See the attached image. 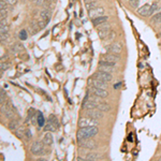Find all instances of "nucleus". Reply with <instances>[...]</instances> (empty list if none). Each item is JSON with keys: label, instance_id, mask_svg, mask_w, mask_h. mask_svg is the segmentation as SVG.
Segmentation results:
<instances>
[{"label": "nucleus", "instance_id": "obj_33", "mask_svg": "<svg viewBox=\"0 0 161 161\" xmlns=\"http://www.w3.org/2000/svg\"><path fill=\"white\" fill-rule=\"evenodd\" d=\"M115 38H116V35H115V32L111 31V33L108 35V37H107L105 40H107L108 42H113V41L115 40Z\"/></svg>", "mask_w": 161, "mask_h": 161}, {"label": "nucleus", "instance_id": "obj_37", "mask_svg": "<svg viewBox=\"0 0 161 161\" xmlns=\"http://www.w3.org/2000/svg\"><path fill=\"white\" fill-rule=\"evenodd\" d=\"M38 24H39V26H40V28L41 29H43V28H45V26H46V25H47V24H46V23L44 22V21H43V19H39V21H38Z\"/></svg>", "mask_w": 161, "mask_h": 161}, {"label": "nucleus", "instance_id": "obj_15", "mask_svg": "<svg viewBox=\"0 0 161 161\" xmlns=\"http://www.w3.org/2000/svg\"><path fill=\"white\" fill-rule=\"evenodd\" d=\"M99 103H96L94 101H91V100H84V102H83V105L82 107L87 111V110H92V108H96V107L98 106Z\"/></svg>", "mask_w": 161, "mask_h": 161}, {"label": "nucleus", "instance_id": "obj_11", "mask_svg": "<svg viewBox=\"0 0 161 161\" xmlns=\"http://www.w3.org/2000/svg\"><path fill=\"white\" fill-rule=\"evenodd\" d=\"M102 60H105V61H108V63H116L117 61L120 60V57H119V54L107 53L106 55H104L102 57Z\"/></svg>", "mask_w": 161, "mask_h": 161}, {"label": "nucleus", "instance_id": "obj_40", "mask_svg": "<svg viewBox=\"0 0 161 161\" xmlns=\"http://www.w3.org/2000/svg\"><path fill=\"white\" fill-rule=\"evenodd\" d=\"M5 1L8 2V5H15L16 3H17L18 0H5Z\"/></svg>", "mask_w": 161, "mask_h": 161}, {"label": "nucleus", "instance_id": "obj_14", "mask_svg": "<svg viewBox=\"0 0 161 161\" xmlns=\"http://www.w3.org/2000/svg\"><path fill=\"white\" fill-rule=\"evenodd\" d=\"M43 143L44 145H47V146H52L54 143V138L53 134L51 133V131H46V133L44 134L43 136Z\"/></svg>", "mask_w": 161, "mask_h": 161}, {"label": "nucleus", "instance_id": "obj_6", "mask_svg": "<svg viewBox=\"0 0 161 161\" xmlns=\"http://www.w3.org/2000/svg\"><path fill=\"white\" fill-rule=\"evenodd\" d=\"M106 49L108 53L120 54L122 52V45H121L120 42L115 41V42H112L108 46H106Z\"/></svg>", "mask_w": 161, "mask_h": 161}, {"label": "nucleus", "instance_id": "obj_38", "mask_svg": "<svg viewBox=\"0 0 161 161\" xmlns=\"http://www.w3.org/2000/svg\"><path fill=\"white\" fill-rule=\"evenodd\" d=\"M5 92L3 89H1V92H0V102L3 103V101H5Z\"/></svg>", "mask_w": 161, "mask_h": 161}, {"label": "nucleus", "instance_id": "obj_12", "mask_svg": "<svg viewBox=\"0 0 161 161\" xmlns=\"http://www.w3.org/2000/svg\"><path fill=\"white\" fill-rule=\"evenodd\" d=\"M150 9H152V5L146 3V5H142V8L138 9V14L141 15V16H149Z\"/></svg>", "mask_w": 161, "mask_h": 161}, {"label": "nucleus", "instance_id": "obj_29", "mask_svg": "<svg viewBox=\"0 0 161 161\" xmlns=\"http://www.w3.org/2000/svg\"><path fill=\"white\" fill-rule=\"evenodd\" d=\"M152 23H154V24L161 23V13H157L156 15H154L152 18Z\"/></svg>", "mask_w": 161, "mask_h": 161}, {"label": "nucleus", "instance_id": "obj_27", "mask_svg": "<svg viewBox=\"0 0 161 161\" xmlns=\"http://www.w3.org/2000/svg\"><path fill=\"white\" fill-rule=\"evenodd\" d=\"M97 29H98V30H107V29H111V24L107 22L103 23L101 25L97 26Z\"/></svg>", "mask_w": 161, "mask_h": 161}, {"label": "nucleus", "instance_id": "obj_31", "mask_svg": "<svg viewBox=\"0 0 161 161\" xmlns=\"http://www.w3.org/2000/svg\"><path fill=\"white\" fill-rule=\"evenodd\" d=\"M0 39L2 42H8L10 40V35L9 32H5V33H0Z\"/></svg>", "mask_w": 161, "mask_h": 161}, {"label": "nucleus", "instance_id": "obj_19", "mask_svg": "<svg viewBox=\"0 0 161 161\" xmlns=\"http://www.w3.org/2000/svg\"><path fill=\"white\" fill-rule=\"evenodd\" d=\"M105 22H107V16H103L102 15V16H99V17L94 18V19H92V25H94V27H97Z\"/></svg>", "mask_w": 161, "mask_h": 161}, {"label": "nucleus", "instance_id": "obj_32", "mask_svg": "<svg viewBox=\"0 0 161 161\" xmlns=\"http://www.w3.org/2000/svg\"><path fill=\"white\" fill-rule=\"evenodd\" d=\"M25 131H26V129L25 128H23V127H19L15 132H16V134H17L18 138H22V136H24V134H25Z\"/></svg>", "mask_w": 161, "mask_h": 161}, {"label": "nucleus", "instance_id": "obj_30", "mask_svg": "<svg viewBox=\"0 0 161 161\" xmlns=\"http://www.w3.org/2000/svg\"><path fill=\"white\" fill-rule=\"evenodd\" d=\"M18 37H19V40H22V41H25L27 40V38H28V35H27V31L26 30H21L19 31V35H18Z\"/></svg>", "mask_w": 161, "mask_h": 161}, {"label": "nucleus", "instance_id": "obj_39", "mask_svg": "<svg viewBox=\"0 0 161 161\" xmlns=\"http://www.w3.org/2000/svg\"><path fill=\"white\" fill-rule=\"evenodd\" d=\"M7 5H8L7 1H5V0H0V10L7 9Z\"/></svg>", "mask_w": 161, "mask_h": 161}, {"label": "nucleus", "instance_id": "obj_13", "mask_svg": "<svg viewBox=\"0 0 161 161\" xmlns=\"http://www.w3.org/2000/svg\"><path fill=\"white\" fill-rule=\"evenodd\" d=\"M91 92L96 96L100 97L101 99L103 98H106L107 97V91L106 89H102V88H97V87H92L91 88Z\"/></svg>", "mask_w": 161, "mask_h": 161}, {"label": "nucleus", "instance_id": "obj_26", "mask_svg": "<svg viewBox=\"0 0 161 161\" xmlns=\"http://www.w3.org/2000/svg\"><path fill=\"white\" fill-rule=\"evenodd\" d=\"M99 110H101L102 112H110L111 111V106L106 104V103H103V102H100L98 104V106H97Z\"/></svg>", "mask_w": 161, "mask_h": 161}, {"label": "nucleus", "instance_id": "obj_36", "mask_svg": "<svg viewBox=\"0 0 161 161\" xmlns=\"http://www.w3.org/2000/svg\"><path fill=\"white\" fill-rule=\"evenodd\" d=\"M8 68H9V63L1 61V73H3V71H5Z\"/></svg>", "mask_w": 161, "mask_h": 161}, {"label": "nucleus", "instance_id": "obj_24", "mask_svg": "<svg viewBox=\"0 0 161 161\" xmlns=\"http://www.w3.org/2000/svg\"><path fill=\"white\" fill-rule=\"evenodd\" d=\"M24 45L22 44V43H15V44L12 46V53L14 54H17V53H22L23 51H24Z\"/></svg>", "mask_w": 161, "mask_h": 161}, {"label": "nucleus", "instance_id": "obj_45", "mask_svg": "<svg viewBox=\"0 0 161 161\" xmlns=\"http://www.w3.org/2000/svg\"><path fill=\"white\" fill-rule=\"evenodd\" d=\"M130 1H135V0H130Z\"/></svg>", "mask_w": 161, "mask_h": 161}, {"label": "nucleus", "instance_id": "obj_9", "mask_svg": "<svg viewBox=\"0 0 161 161\" xmlns=\"http://www.w3.org/2000/svg\"><path fill=\"white\" fill-rule=\"evenodd\" d=\"M86 113H87L88 116L92 117L94 119H100V118H103V116H104V114H103L104 112H102L101 110H99L98 107L92 108V110H87Z\"/></svg>", "mask_w": 161, "mask_h": 161}, {"label": "nucleus", "instance_id": "obj_44", "mask_svg": "<svg viewBox=\"0 0 161 161\" xmlns=\"http://www.w3.org/2000/svg\"><path fill=\"white\" fill-rule=\"evenodd\" d=\"M158 160H160V161H161V157H160V158H159V159H158Z\"/></svg>", "mask_w": 161, "mask_h": 161}, {"label": "nucleus", "instance_id": "obj_41", "mask_svg": "<svg viewBox=\"0 0 161 161\" xmlns=\"http://www.w3.org/2000/svg\"><path fill=\"white\" fill-rule=\"evenodd\" d=\"M5 25H8V23H7V18L1 19V24H0V26H5Z\"/></svg>", "mask_w": 161, "mask_h": 161}, {"label": "nucleus", "instance_id": "obj_2", "mask_svg": "<svg viewBox=\"0 0 161 161\" xmlns=\"http://www.w3.org/2000/svg\"><path fill=\"white\" fill-rule=\"evenodd\" d=\"M59 128V122L57 117L55 116L54 114L49 115V119H47V122L46 125L44 126V130L45 131H51V132H55L56 130Z\"/></svg>", "mask_w": 161, "mask_h": 161}, {"label": "nucleus", "instance_id": "obj_23", "mask_svg": "<svg viewBox=\"0 0 161 161\" xmlns=\"http://www.w3.org/2000/svg\"><path fill=\"white\" fill-rule=\"evenodd\" d=\"M40 29L41 28H40V26H39V24H38V21H37V22H32L31 24H30V26H29V30L31 31V35H36Z\"/></svg>", "mask_w": 161, "mask_h": 161}, {"label": "nucleus", "instance_id": "obj_17", "mask_svg": "<svg viewBox=\"0 0 161 161\" xmlns=\"http://www.w3.org/2000/svg\"><path fill=\"white\" fill-rule=\"evenodd\" d=\"M40 18H41V19H43V21H44L46 24H49V21H51V11H49V10H47V9L41 11Z\"/></svg>", "mask_w": 161, "mask_h": 161}, {"label": "nucleus", "instance_id": "obj_1", "mask_svg": "<svg viewBox=\"0 0 161 161\" xmlns=\"http://www.w3.org/2000/svg\"><path fill=\"white\" fill-rule=\"evenodd\" d=\"M99 130L97 126H91V127H85V128H80L76 136H77V141H82L85 139H92L98 134Z\"/></svg>", "mask_w": 161, "mask_h": 161}, {"label": "nucleus", "instance_id": "obj_43", "mask_svg": "<svg viewBox=\"0 0 161 161\" xmlns=\"http://www.w3.org/2000/svg\"><path fill=\"white\" fill-rule=\"evenodd\" d=\"M85 2H88V1H92V0H84Z\"/></svg>", "mask_w": 161, "mask_h": 161}, {"label": "nucleus", "instance_id": "obj_5", "mask_svg": "<svg viewBox=\"0 0 161 161\" xmlns=\"http://www.w3.org/2000/svg\"><path fill=\"white\" fill-rule=\"evenodd\" d=\"M79 145H80V147L85 148V149H89V150L96 149V148L98 147L97 142L94 141L92 139H85V140H82V141H79Z\"/></svg>", "mask_w": 161, "mask_h": 161}, {"label": "nucleus", "instance_id": "obj_22", "mask_svg": "<svg viewBox=\"0 0 161 161\" xmlns=\"http://www.w3.org/2000/svg\"><path fill=\"white\" fill-rule=\"evenodd\" d=\"M99 7V3L97 0H92V1H88V2H85V8L87 11H90V10L94 9Z\"/></svg>", "mask_w": 161, "mask_h": 161}, {"label": "nucleus", "instance_id": "obj_46", "mask_svg": "<svg viewBox=\"0 0 161 161\" xmlns=\"http://www.w3.org/2000/svg\"><path fill=\"white\" fill-rule=\"evenodd\" d=\"M30 1H36V0H30Z\"/></svg>", "mask_w": 161, "mask_h": 161}, {"label": "nucleus", "instance_id": "obj_3", "mask_svg": "<svg viewBox=\"0 0 161 161\" xmlns=\"http://www.w3.org/2000/svg\"><path fill=\"white\" fill-rule=\"evenodd\" d=\"M91 126H99V120L94 119L92 117H82L79 119V127L80 128H85V127H91Z\"/></svg>", "mask_w": 161, "mask_h": 161}, {"label": "nucleus", "instance_id": "obj_21", "mask_svg": "<svg viewBox=\"0 0 161 161\" xmlns=\"http://www.w3.org/2000/svg\"><path fill=\"white\" fill-rule=\"evenodd\" d=\"M19 126H21V124H19V121L17 120V119H12V120L9 122V129L11 130V131H16V130L19 128Z\"/></svg>", "mask_w": 161, "mask_h": 161}, {"label": "nucleus", "instance_id": "obj_42", "mask_svg": "<svg viewBox=\"0 0 161 161\" xmlns=\"http://www.w3.org/2000/svg\"><path fill=\"white\" fill-rule=\"evenodd\" d=\"M131 7L132 8H136V5H138V0H135V1H131Z\"/></svg>", "mask_w": 161, "mask_h": 161}, {"label": "nucleus", "instance_id": "obj_35", "mask_svg": "<svg viewBox=\"0 0 161 161\" xmlns=\"http://www.w3.org/2000/svg\"><path fill=\"white\" fill-rule=\"evenodd\" d=\"M24 136L26 138V140H30L32 138L31 131H30L29 129H26V131H25V134H24Z\"/></svg>", "mask_w": 161, "mask_h": 161}, {"label": "nucleus", "instance_id": "obj_20", "mask_svg": "<svg viewBox=\"0 0 161 161\" xmlns=\"http://www.w3.org/2000/svg\"><path fill=\"white\" fill-rule=\"evenodd\" d=\"M37 122H38V126H39V128H43L45 126V118L43 116V114L42 112H38V116H37Z\"/></svg>", "mask_w": 161, "mask_h": 161}, {"label": "nucleus", "instance_id": "obj_25", "mask_svg": "<svg viewBox=\"0 0 161 161\" xmlns=\"http://www.w3.org/2000/svg\"><path fill=\"white\" fill-rule=\"evenodd\" d=\"M111 29H107V30H98V36L100 39H102V40H105L108 35L111 33Z\"/></svg>", "mask_w": 161, "mask_h": 161}, {"label": "nucleus", "instance_id": "obj_34", "mask_svg": "<svg viewBox=\"0 0 161 161\" xmlns=\"http://www.w3.org/2000/svg\"><path fill=\"white\" fill-rule=\"evenodd\" d=\"M7 16H8V10L1 9V11H0V18L3 19V18H7Z\"/></svg>", "mask_w": 161, "mask_h": 161}, {"label": "nucleus", "instance_id": "obj_8", "mask_svg": "<svg viewBox=\"0 0 161 161\" xmlns=\"http://www.w3.org/2000/svg\"><path fill=\"white\" fill-rule=\"evenodd\" d=\"M89 83L91 84L92 87H97V88H102V89H107V82H104L102 80H99V79H91L89 80Z\"/></svg>", "mask_w": 161, "mask_h": 161}, {"label": "nucleus", "instance_id": "obj_16", "mask_svg": "<svg viewBox=\"0 0 161 161\" xmlns=\"http://www.w3.org/2000/svg\"><path fill=\"white\" fill-rule=\"evenodd\" d=\"M102 158V155L99 152H89L85 156V160L87 161H97Z\"/></svg>", "mask_w": 161, "mask_h": 161}, {"label": "nucleus", "instance_id": "obj_28", "mask_svg": "<svg viewBox=\"0 0 161 161\" xmlns=\"http://www.w3.org/2000/svg\"><path fill=\"white\" fill-rule=\"evenodd\" d=\"M37 113L38 112H36V110H35L33 107H30V108L28 110V112H27V119H30V120H31V118L36 116Z\"/></svg>", "mask_w": 161, "mask_h": 161}, {"label": "nucleus", "instance_id": "obj_4", "mask_svg": "<svg viewBox=\"0 0 161 161\" xmlns=\"http://www.w3.org/2000/svg\"><path fill=\"white\" fill-rule=\"evenodd\" d=\"M30 152L33 156H41V155H44L45 150H44V143L43 142H39V141H36L33 142L30 147Z\"/></svg>", "mask_w": 161, "mask_h": 161}, {"label": "nucleus", "instance_id": "obj_7", "mask_svg": "<svg viewBox=\"0 0 161 161\" xmlns=\"http://www.w3.org/2000/svg\"><path fill=\"white\" fill-rule=\"evenodd\" d=\"M94 77L96 79H99V80H102L104 82H111L113 80V75L112 73H108V72H103V71H97L94 74Z\"/></svg>", "mask_w": 161, "mask_h": 161}, {"label": "nucleus", "instance_id": "obj_10", "mask_svg": "<svg viewBox=\"0 0 161 161\" xmlns=\"http://www.w3.org/2000/svg\"><path fill=\"white\" fill-rule=\"evenodd\" d=\"M102 14H104V8H102V7H97V8L88 11V16L91 19L99 17V16H102Z\"/></svg>", "mask_w": 161, "mask_h": 161}, {"label": "nucleus", "instance_id": "obj_18", "mask_svg": "<svg viewBox=\"0 0 161 161\" xmlns=\"http://www.w3.org/2000/svg\"><path fill=\"white\" fill-rule=\"evenodd\" d=\"M98 70L99 71H103V72H108V73H113V72L116 71L115 67H113V66H107V65H99Z\"/></svg>", "mask_w": 161, "mask_h": 161}]
</instances>
